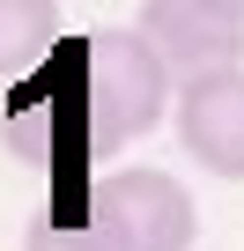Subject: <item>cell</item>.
<instances>
[{
  "instance_id": "1",
  "label": "cell",
  "mask_w": 244,
  "mask_h": 251,
  "mask_svg": "<svg viewBox=\"0 0 244 251\" xmlns=\"http://www.w3.org/2000/svg\"><path fill=\"white\" fill-rule=\"evenodd\" d=\"M67 67H74V89H81V118H89L96 163L134 148L141 133H156L170 96H178V74L163 67V52L141 30H96V37L67 45Z\"/></svg>"
},
{
  "instance_id": "3",
  "label": "cell",
  "mask_w": 244,
  "mask_h": 251,
  "mask_svg": "<svg viewBox=\"0 0 244 251\" xmlns=\"http://www.w3.org/2000/svg\"><path fill=\"white\" fill-rule=\"evenodd\" d=\"M163 67L185 81V74H207V67H237L244 59V15L215 8V0H148L141 23H134Z\"/></svg>"
},
{
  "instance_id": "7",
  "label": "cell",
  "mask_w": 244,
  "mask_h": 251,
  "mask_svg": "<svg viewBox=\"0 0 244 251\" xmlns=\"http://www.w3.org/2000/svg\"><path fill=\"white\" fill-rule=\"evenodd\" d=\"M215 8H229V15H244V0H215Z\"/></svg>"
},
{
  "instance_id": "6",
  "label": "cell",
  "mask_w": 244,
  "mask_h": 251,
  "mask_svg": "<svg viewBox=\"0 0 244 251\" xmlns=\"http://www.w3.org/2000/svg\"><path fill=\"white\" fill-rule=\"evenodd\" d=\"M59 52V0H0V81H23Z\"/></svg>"
},
{
  "instance_id": "4",
  "label": "cell",
  "mask_w": 244,
  "mask_h": 251,
  "mask_svg": "<svg viewBox=\"0 0 244 251\" xmlns=\"http://www.w3.org/2000/svg\"><path fill=\"white\" fill-rule=\"evenodd\" d=\"M96 192L126 214L141 251H185L192 244L200 214H192V192L178 177H163V170H111V177H96Z\"/></svg>"
},
{
  "instance_id": "5",
  "label": "cell",
  "mask_w": 244,
  "mask_h": 251,
  "mask_svg": "<svg viewBox=\"0 0 244 251\" xmlns=\"http://www.w3.org/2000/svg\"><path fill=\"white\" fill-rule=\"evenodd\" d=\"M23 251H141V244H134L126 214L96 192V177H81V185H59V200L30 222Z\"/></svg>"
},
{
  "instance_id": "2",
  "label": "cell",
  "mask_w": 244,
  "mask_h": 251,
  "mask_svg": "<svg viewBox=\"0 0 244 251\" xmlns=\"http://www.w3.org/2000/svg\"><path fill=\"white\" fill-rule=\"evenodd\" d=\"M170 118H178V141L185 155L207 170V177H244V59L237 67H207V74H185L178 96H170Z\"/></svg>"
}]
</instances>
